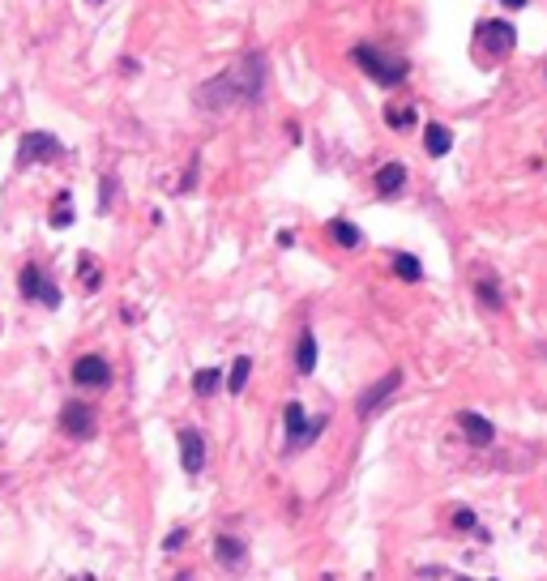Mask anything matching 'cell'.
Wrapping results in <instances>:
<instances>
[{
    "label": "cell",
    "mask_w": 547,
    "mask_h": 581,
    "mask_svg": "<svg viewBox=\"0 0 547 581\" xmlns=\"http://www.w3.org/2000/svg\"><path fill=\"white\" fill-rule=\"evenodd\" d=\"M265 77H269V65H265V51H244V56L223 69L218 77L201 81L193 90L197 107L201 112H231V107H257L265 98Z\"/></svg>",
    "instance_id": "1"
},
{
    "label": "cell",
    "mask_w": 547,
    "mask_h": 581,
    "mask_svg": "<svg viewBox=\"0 0 547 581\" xmlns=\"http://www.w3.org/2000/svg\"><path fill=\"white\" fill-rule=\"evenodd\" d=\"M351 60L376 81V86H402L406 81V73H411V65H406V56H394V51H385V47H376V43H359L355 51H351Z\"/></svg>",
    "instance_id": "2"
},
{
    "label": "cell",
    "mask_w": 547,
    "mask_h": 581,
    "mask_svg": "<svg viewBox=\"0 0 547 581\" xmlns=\"http://www.w3.org/2000/svg\"><path fill=\"white\" fill-rule=\"evenodd\" d=\"M283 428H287V453H304V449L316 445V436H321L325 428H330V414L308 419L300 402H287V406H283Z\"/></svg>",
    "instance_id": "3"
},
{
    "label": "cell",
    "mask_w": 547,
    "mask_h": 581,
    "mask_svg": "<svg viewBox=\"0 0 547 581\" xmlns=\"http://www.w3.org/2000/svg\"><path fill=\"white\" fill-rule=\"evenodd\" d=\"M60 154H65V145H60L56 133L30 129V133H22V141H18V158H13V167L26 171V167H34V163H51V158H60Z\"/></svg>",
    "instance_id": "4"
},
{
    "label": "cell",
    "mask_w": 547,
    "mask_h": 581,
    "mask_svg": "<svg viewBox=\"0 0 547 581\" xmlns=\"http://www.w3.org/2000/svg\"><path fill=\"white\" fill-rule=\"evenodd\" d=\"M402 389V372H398V367H390V372L385 377H380V381H372L359 398H355V414L359 419H372V414H380V410H385V402L394 398Z\"/></svg>",
    "instance_id": "5"
},
{
    "label": "cell",
    "mask_w": 547,
    "mask_h": 581,
    "mask_svg": "<svg viewBox=\"0 0 547 581\" xmlns=\"http://www.w3.org/2000/svg\"><path fill=\"white\" fill-rule=\"evenodd\" d=\"M18 291H22V299H39L43 308H60V287L51 282L34 261L30 266H22V274H18Z\"/></svg>",
    "instance_id": "6"
},
{
    "label": "cell",
    "mask_w": 547,
    "mask_h": 581,
    "mask_svg": "<svg viewBox=\"0 0 547 581\" xmlns=\"http://www.w3.org/2000/svg\"><path fill=\"white\" fill-rule=\"evenodd\" d=\"M60 432L73 436V440H94V432H98L94 406H86V402H65V410H60Z\"/></svg>",
    "instance_id": "7"
},
{
    "label": "cell",
    "mask_w": 547,
    "mask_h": 581,
    "mask_svg": "<svg viewBox=\"0 0 547 581\" xmlns=\"http://www.w3.org/2000/svg\"><path fill=\"white\" fill-rule=\"evenodd\" d=\"M73 385H82V389H107V385H112V363H107L103 355H82L73 363Z\"/></svg>",
    "instance_id": "8"
},
{
    "label": "cell",
    "mask_w": 547,
    "mask_h": 581,
    "mask_svg": "<svg viewBox=\"0 0 547 581\" xmlns=\"http://www.w3.org/2000/svg\"><path fill=\"white\" fill-rule=\"evenodd\" d=\"M180 466L188 479H197V474L205 470V436L197 428H184L180 432Z\"/></svg>",
    "instance_id": "9"
},
{
    "label": "cell",
    "mask_w": 547,
    "mask_h": 581,
    "mask_svg": "<svg viewBox=\"0 0 547 581\" xmlns=\"http://www.w3.org/2000/svg\"><path fill=\"white\" fill-rule=\"evenodd\" d=\"M458 428L470 436L475 449H487L491 440H496V424H491V419H483L479 410H458Z\"/></svg>",
    "instance_id": "10"
},
{
    "label": "cell",
    "mask_w": 547,
    "mask_h": 581,
    "mask_svg": "<svg viewBox=\"0 0 547 581\" xmlns=\"http://www.w3.org/2000/svg\"><path fill=\"white\" fill-rule=\"evenodd\" d=\"M214 560L223 564V568H231V573H236V568H244V564H248V543H244V539H236V535H218V539H214Z\"/></svg>",
    "instance_id": "11"
},
{
    "label": "cell",
    "mask_w": 547,
    "mask_h": 581,
    "mask_svg": "<svg viewBox=\"0 0 547 581\" xmlns=\"http://www.w3.org/2000/svg\"><path fill=\"white\" fill-rule=\"evenodd\" d=\"M479 39H483L491 51H496V56H509L513 43H517V30H513L509 22H496V18H491V22H483V26H479Z\"/></svg>",
    "instance_id": "12"
},
{
    "label": "cell",
    "mask_w": 547,
    "mask_h": 581,
    "mask_svg": "<svg viewBox=\"0 0 547 581\" xmlns=\"http://www.w3.org/2000/svg\"><path fill=\"white\" fill-rule=\"evenodd\" d=\"M295 372L300 377H312L316 372V334L304 325L300 338H295Z\"/></svg>",
    "instance_id": "13"
},
{
    "label": "cell",
    "mask_w": 547,
    "mask_h": 581,
    "mask_svg": "<svg viewBox=\"0 0 547 581\" xmlns=\"http://www.w3.org/2000/svg\"><path fill=\"white\" fill-rule=\"evenodd\" d=\"M406 188V163H385L376 171V192L380 197H398Z\"/></svg>",
    "instance_id": "14"
},
{
    "label": "cell",
    "mask_w": 547,
    "mask_h": 581,
    "mask_svg": "<svg viewBox=\"0 0 547 581\" xmlns=\"http://www.w3.org/2000/svg\"><path fill=\"white\" fill-rule=\"evenodd\" d=\"M449 145H453V129H449V124H436V120H432V124L423 129V150H427L432 158H445Z\"/></svg>",
    "instance_id": "15"
},
{
    "label": "cell",
    "mask_w": 547,
    "mask_h": 581,
    "mask_svg": "<svg viewBox=\"0 0 547 581\" xmlns=\"http://www.w3.org/2000/svg\"><path fill=\"white\" fill-rule=\"evenodd\" d=\"M330 235L338 240V248H351V252L363 248V231H359L355 223H347V218H334V223H330Z\"/></svg>",
    "instance_id": "16"
},
{
    "label": "cell",
    "mask_w": 547,
    "mask_h": 581,
    "mask_svg": "<svg viewBox=\"0 0 547 581\" xmlns=\"http://www.w3.org/2000/svg\"><path fill=\"white\" fill-rule=\"evenodd\" d=\"M248 377H252V355H236L231 372H227V389H231V393H244V389H248Z\"/></svg>",
    "instance_id": "17"
},
{
    "label": "cell",
    "mask_w": 547,
    "mask_h": 581,
    "mask_svg": "<svg viewBox=\"0 0 547 581\" xmlns=\"http://www.w3.org/2000/svg\"><path fill=\"white\" fill-rule=\"evenodd\" d=\"M193 389H197V398H214L218 389H223V367H201V372L193 377Z\"/></svg>",
    "instance_id": "18"
},
{
    "label": "cell",
    "mask_w": 547,
    "mask_h": 581,
    "mask_svg": "<svg viewBox=\"0 0 547 581\" xmlns=\"http://www.w3.org/2000/svg\"><path fill=\"white\" fill-rule=\"evenodd\" d=\"M394 274H398L402 282H419V278H423L419 256H411V252H394Z\"/></svg>",
    "instance_id": "19"
},
{
    "label": "cell",
    "mask_w": 547,
    "mask_h": 581,
    "mask_svg": "<svg viewBox=\"0 0 547 581\" xmlns=\"http://www.w3.org/2000/svg\"><path fill=\"white\" fill-rule=\"evenodd\" d=\"M475 295H479V303H483L487 312H501V303H505V299H501V287L491 282V278H479V282H475Z\"/></svg>",
    "instance_id": "20"
},
{
    "label": "cell",
    "mask_w": 547,
    "mask_h": 581,
    "mask_svg": "<svg viewBox=\"0 0 547 581\" xmlns=\"http://www.w3.org/2000/svg\"><path fill=\"white\" fill-rule=\"evenodd\" d=\"M77 274H82V287H86V291H98V287H103V274H98V261H94V256H82V261H77Z\"/></svg>",
    "instance_id": "21"
},
{
    "label": "cell",
    "mask_w": 547,
    "mask_h": 581,
    "mask_svg": "<svg viewBox=\"0 0 547 581\" xmlns=\"http://www.w3.org/2000/svg\"><path fill=\"white\" fill-rule=\"evenodd\" d=\"M51 227H60V231L73 227V197H69V192L56 197V214H51Z\"/></svg>",
    "instance_id": "22"
},
{
    "label": "cell",
    "mask_w": 547,
    "mask_h": 581,
    "mask_svg": "<svg viewBox=\"0 0 547 581\" xmlns=\"http://www.w3.org/2000/svg\"><path fill=\"white\" fill-rule=\"evenodd\" d=\"M112 201H116V176L107 171V176L98 180V214H107V209H112Z\"/></svg>",
    "instance_id": "23"
},
{
    "label": "cell",
    "mask_w": 547,
    "mask_h": 581,
    "mask_svg": "<svg viewBox=\"0 0 547 581\" xmlns=\"http://www.w3.org/2000/svg\"><path fill=\"white\" fill-rule=\"evenodd\" d=\"M385 124L398 129V133L411 129V124H415V107H390V112H385Z\"/></svg>",
    "instance_id": "24"
},
{
    "label": "cell",
    "mask_w": 547,
    "mask_h": 581,
    "mask_svg": "<svg viewBox=\"0 0 547 581\" xmlns=\"http://www.w3.org/2000/svg\"><path fill=\"white\" fill-rule=\"evenodd\" d=\"M453 525H458V530H479L475 509H453Z\"/></svg>",
    "instance_id": "25"
},
{
    "label": "cell",
    "mask_w": 547,
    "mask_h": 581,
    "mask_svg": "<svg viewBox=\"0 0 547 581\" xmlns=\"http://www.w3.org/2000/svg\"><path fill=\"white\" fill-rule=\"evenodd\" d=\"M184 539H188V530H184V525H176V530H172L167 539H162V551H180V547H184Z\"/></svg>",
    "instance_id": "26"
},
{
    "label": "cell",
    "mask_w": 547,
    "mask_h": 581,
    "mask_svg": "<svg viewBox=\"0 0 547 581\" xmlns=\"http://www.w3.org/2000/svg\"><path fill=\"white\" fill-rule=\"evenodd\" d=\"M278 248H295V231H278Z\"/></svg>",
    "instance_id": "27"
},
{
    "label": "cell",
    "mask_w": 547,
    "mask_h": 581,
    "mask_svg": "<svg viewBox=\"0 0 547 581\" xmlns=\"http://www.w3.org/2000/svg\"><path fill=\"white\" fill-rule=\"evenodd\" d=\"M505 9H526V0H501Z\"/></svg>",
    "instance_id": "28"
},
{
    "label": "cell",
    "mask_w": 547,
    "mask_h": 581,
    "mask_svg": "<svg viewBox=\"0 0 547 581\" xmlns=\"http://www.w3.org/2000/svg\"><path fill=\"white\" fill-rule=\"evenodd\" d=\"M453 581H475V577H453Z\"/></svg>",
    "instance_id": "29"
},
{
    "label": "cell",
    "mask_w": 547,
    "mask_h": 581,
    "mask_svg": "<svg viewBox=\"0 0 547 581\" xmlns=\"http://www.w3.org/2000/svg\"><path fill=\"white\" fill-rule=\"evenodd\" d=\"M94 5H98V0H94Z\"/></svg>",
    "instance_id": "30"
}]
</instances>
